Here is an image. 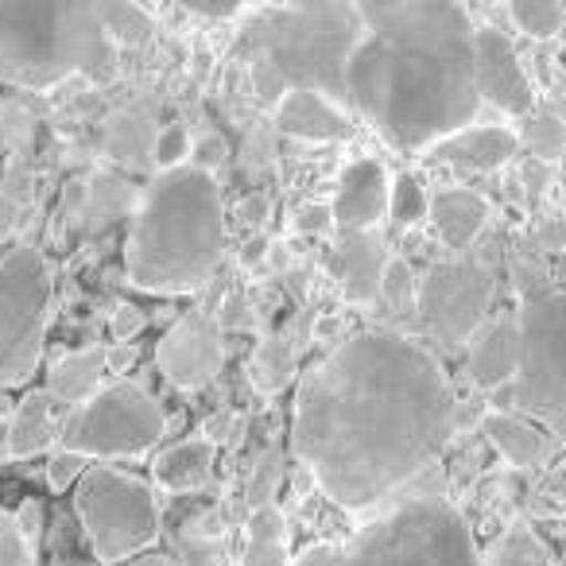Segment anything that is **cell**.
I'll use <instances>...</instances> for the list:
<instances>
[{"instance_id":"47","label":"cell","mask_w":566,"mask_h":566,"mask_svg":"<svg viewBox=\"0 0 566 566\" xmlns=\"http://www.w3.org/2000/svg\"><path fill=\"white\" fill-rule=\"evenodd\" d=\"M133 566H179L171 555H144V558H136Z\"/></svg>"},{"instance_id":"3","label":"cell","mask_w":566,"mask_h":566,"mask_svg":"<svg viewBox=\"0 0 566 566\" xmlns=\"http://www.w3.org/2000/svg\"><path fill=\"white\" fill-rule=\"evenodd\" d=\"M226 249V210L213 175L175 167L144 195L128 233V280L151 295L198 292Z\"/></svg>"},{"instance_id":"4","label":"cell","mask_w":566,"mask_h":566,"mask_svg":"<svg viewBox=\"0 0 566 566\" xmlns=\"http://www.w3.org/2000/svg\"><path fill=\"white\" fill-rule=\"evenodd\" d=\"M120 48L109 40L97 4L78 0H0V82L51 90L66 78L109 86Z\"/></svg>"},{"instance_id":"35","label":"cell","mask_w":566,"mask_h":566,"mask_svg":"<svg viewBox=\"0 0 566 566\" xmlns=\"http://www.w3.org/2000/svg\"><path fill=\"white\" fill-rule=\"evenodd\" d=\"M148 326V318H144V311L140 307H117L113 311V323H109V331H113V338H117V346H125V342H133L136 334Z\"/></svg>"},{"instance_id":"32","label":"cell","mask_w":566,"mask_h":566,"mask_svg":"<svg viewBox=\"0 0 566 566\" xmlns=\"http://www.w3.org/2000/svg\"><path fill=\"white\" fill-rule=\"evenodd\" d=\"M187 156H190V140H187V128L182 125H167L164 133L156 136V144H151V159H156L164 171L182 167V159Z\"/></svg>"},{"instance_id":"22","label":"cell","mask_w":566,"mask_h":566,"mask_svg":"<svg viewBox=\"0 0 566 566\" xmlns=\"http://www.w3.org/2000/svg\"><path fill=\"white\" fill-rule=\"evenodd\" d=\"M55 442V400L48 388H35L20 400L9 427V458H35Z\"/></svg>"},{"instance_id":"33","label":"cell","mask_w":566,"mask_h":566,"mask_svg":"<svg viewBox=\"0 0 566 566\" xmlns=\"http://www.w3.org/2000/svg\"><path fill=\"white\" fill-rule=\"evenodd\" d=\"M0 566H32V543L24 539L17 516L0 512Z\"/></svg>"},{"instance_id":"9","label":"cell","mask_w":566,"mask_h":566,"mask_svg":"<svg viewBox=\"0 0 566 566\" xmlns=\"http://www.w3.org/2000/svg\"><path fill=\"white\" fill-rule=\"evenodd\" d=\"M516 403L566 442V292H535L520 307Z\"/></svg>"},{"instance_id":"43","label":"cell","mask_w":566,"mask_h":566,"mask_svg":"<svg viewBox=\"0 0 566 566\" xmlns=\"http://www.w3.org/2000/svg\"><path fill=\"white\" fill-rule=\"evenodd\" d=\"M20 226V202L12 198H0V241H9Z\"/></svg>"},{"instance_id":"24","label":"cell","mask_w":566,"mask_h":566,"mask_svg":"<svg viewBox=\"0 0 566 566\" xmlns=\"http://www.w3.org/2000/svg\"><path fill=\"white\" fill-rule=\"evenodd\" d=\"M241 566H292V558H287V520L275 504L252 509L249 527H244Z\"/></svg>"},{"instance_id":"40","label":"cell","mask_w":566,"mask_h":566,"mask_svg":"<svg viewBox=\"0 0 566 566\" xmlns=\"http://www.w3.org/2000/svg\"><path fill=\"white\" fill-rule=\"evenodd\" d=\"M17 524H20V532H24V539L35 543V539H40V532H43V504L40 501H24V504H20V512H17Z\"/></svg>"},{"instance_id":"15","label":"cell","mask_w":566,"mask_h":566,"mask_svg":"<svg viewBox=\"0 0 566 566\" xmlns=\"http://www.w3.org/2000/svg\"><path fill=\"white\" fill-rule=\"evenodd\" d=\"M470 380L485 392L501 385H512L520 373V318L516 315H504L485 323L478 334H473V346H470Z\"/></svg>"},{"instance_id":"12","label":"cell","mask_w":566,"mask_h":566,"mask_svg":"<svg viewBox=\"0 0 566 566\" xmlns=\"http://www.w3.org/2000/svg\"><path fill=\"white\" fill-rule=\"evenodd\" d=\"M226 361V346H221V326L206 311H190L182 315L171 331L159 338L156 365L175 388L182 392H198L221 373Z\"/></svg>"},{"instance_id":"21","label":"cell","mask_w":566,"mask_h":566,"mask_svg":"<svg viewBox=\"0 0 566 566\" xmlns=\"http://www.w3.org/2000/svg\"><path fill=\"white\" fill-rule=\"evenodd\" d=\"M213 473V439H187L179 447L164 450L151 462V478L156 485L171 489V493H190L202 489Z\"/></svg>"},{"instance_id":"26","label":"cell","mask_w":566,"mask_h":566,"mask_svg":"<svg viewBox=\"0 0 566 566\" xmlns=\"http://www.w3.org/2000/svg\"><path fill=\"white\" fill-rule=\"evenodd\" d=\"M97 17L117 48H144L156 32V20L133 0H97Z\"/></svg>"},{"instance_id":"1","label":"cell","mask_w":566,"mask_h":566,"mask_svg":"<svg viewBox=\"0 0 566 566\" xmlns=\"http://www.w3.org/2000/svg\"><path fill=\"white\" fill-rule=\"evenodd\" d=\"M458 427L434 349L400 331H361L303 373L292 454L338 509L361 512L403 489Z\"/></svg>"},{"instance_id":"45","label":"cell","mask_w":566,"mask_h":566,"mask_svg":"<svg viewBox=\"0 0 566 566\" xmlns=\"http://www.w3.org/2000/svg\"><path fill=\"white\" fill-rule=\"evenodd\" d=\"M268 256V237H252V241L249 244H244V252H241V260H244V264H260V260H264Z\"/></svg>"},{"instance_id":"11","label":"cell","mask_w":566,"mask_h":566,"mask_svg":"<svg viewBox=\"0 0 566 566\" xmlns=\"http://www.w3.org/2000/svg\"><path fill=\"white\" fill-rule=\"evenodd\" d=\"M489 300H493V268L481 256H454L431 264L427 280H419L416 315L423 334L458 349L481 331Z\"/></svg>"},{"instance_id":"31","label":"cell","mask_w":566,"mask_h":566,"mask_svg":"<svg viewBox=\"0 0 566 566\" xmlns=\"http://www.w3.org/2000/svg\"><path fill=\"white\" fill-rule=\"evenodd\" d=\"M416 295H419V283L411 275V264L400 256H388L385 280H380V300L403 315V311H416Z\"/></svg>"},{"instance_id":"17","label":"cell","mask_w":566,"mask_h":566,"mask_svg":"<svg viewBox=\"0 0 566 566\" xmlns=\"http://www.w3.org/2000/svg\"><path fill=\"white\" fill-rule=\"evenodd\" d=\"M275 128L295 140H349L354 136V120L323 94L311 90H295L275 105Z\"/></svg>"},{"instance_id":"27","label":"cell","mask_w":566,"mask_h":566,"mask_svg":"<svg viewBox=\"0 0 566 566\" xmlns=\"http://www.w3.org/2000/svg\"><path fill=\"white\" fill-rule=\"evenodd\" d=\"M295 377V354L287 346V338L272 334V338L260 342L256 357H252V385L260 392H280L283 385H292Z\"/></svg>"},{"instance_id":"18","label":"cell","mask_w":566,"mask_h":566,"mask_svg":"<svg viewBox=\"0 0 566 566\" xmlns=\"http://www.w3.org/2000/svg\"><path fill=\"white\" fill-rule=\"evenodd\" d=\"M385 237L380 233H342L338 237V272H342V295L354 307H365L380 295L385 280Z\"/></svg>"},{"instance_id":"19","label":"cell","mask_w":566,"mask_h":566,"mask_svg":"<svg viewBox=\"0 0 566 566\" xmlns=\"http://www.w3.org/2000/svg\"><path fill=\"white\" fill-rule=\"evenodd\" d=\"M431 226L434 233L442 237V244L454 252H465L478 233L489 221V202L478 195V190H439L431 198Z\"/></svg>"},{"instance_id":"48","label":"cell","mask_w":566,"mask_h":566,"mask_svg":"<svg viewBox=\"0 0 566 566\" xmlns=\"http://www.w3.org/2000/svg\"><path fill=\"white\" fill-rule=\"evenodd\" d=\"M206 74H210V55H206V51H198V55H195V78L202 82Z\"/></svg>"},{"instance_id":"46","label":"cell","mask_w":566,"mask_h":566,"mask_svg":"<svg viewBox=\"0 0 566 566\" xmlns=\"http://www.w3.org/2000/svg\"><path fill=\"white\" fill-rule=\"evenodd\" d=\"M524 182H527V190H535V195L543 190V164L539 159H527L524 164Z\"/></svg>"},{"instance_id":"50","label":"cell","mask_w":566,"mask_h":566,"mask_svg":"<svg viewBox=\"0 0 566 566\" xmlns=\"http://www.w3.org/2000/svg\"><path fill=\"white\" fill-rule=\"evenodd\" d=\"M558 164H563V175H566V156H563V159H558Z\"/></svg>"},{"instance_id":"28","label":"cell","mask_w":566,"mask_h":566,"mask_svg":"<svg viewBox=\"0 0 566 566\" xmlns=\"http://www.w3.org/2000/svg\"><path fill=\"white\" fill-rule=\"evenodd\" d=\"M516 140L524 144L539 164H551V159L566 156V125L558 117H551V113H527Z\"/></svg>"},{"instance_id":"2","label":"cell","mask_w":566,"mask_h":566,"mask_svg":"<svg viewBox=\"0 0 566 566\" xmlns=\"http://www.w3.org/2000/svg\"><path fill=\"white\" fill-rule=\"evenodd\" d=\"M361 40L346 66L349 109L392 148L431 151L481 109L470 12L450 0L361 4Z\"/></svg>"},{"instance_id":"7","label":"cell","mask_w":566,"mask_h":566,"mask_svg":"<svg viewBox=\"0 0 566 566\" xmlns=\"http://www.w3.org/2000/svg\"><path fill=\"white\" fill-rule=\"evenodd\" d=\"M74 509L102 563H125L159 539L156 489L113 465H90L74 489Z\"/></svg>"},{"instance_id":"20","label":"cell","mask_w":566,"mask_h":566,"mask_svg":"<svg viewBox=\"0 0 566 566\" xmlns=\"http://www.w3.org/2000/svg\"><path fill=\"white\" fill-rule=\"evenodd\" d=\"M105 349L90 346V349H74V354L59 357L55 369H51L48 392L55 403H90L102 392V377H105Z\"/></svg>"},{"instance_id":"23","label":"cell","mask_w":566,"mask_h":566,"mask_svg":"<svg viewBox=\"0 0 566 566\" xmlns=\"http://www.w3.org/2000/svg\"><path fill=\"white\" fill-rule=\"evenodd\" d=\"M481 431H485V439L493 442L496 454H501L504 462L520 465V470L539 465L543 458H547V434H543L539 427L524 423V419L509 416V411H489Z\"/></svg>"},{"instance_id":"29","label":"cell","mask_w":566,"mask_h":566,"mask_svg":"<svg viewBox=\"0 0 566 566\" xmlns=\"http://www.w3.org/2000/svg\"><path fill=\"white\" fill-rule=\"evenodd\" d=\"M509 17L516 20L520 32H527L532 40H551L555 32H563L566 9L563 4H551V0H512Z\"/></svg>"},{"instance_id":"13","label":"cell","mask_w":566,"mask_h":566,"mask_svg":"<svg viewBox=\"0 0 566 566\" xmlns=\"http://www.w3.org/2000/svg\"><path fill=\"white\" fill-rule=\"evenodd\" d=\"M473 78H478L481 102L496 105L509 117L535 113L532 78H527L512 40L496 28H478V35H473Z\"/></svg>"},{"instance_id":"39","label":"cell","mask_w":566,"mask_h":566,"mask_svg":"<svg viewBox=\"0 0 566 566\" xmlns=\"http://www.w3.org/2000/svg\"><path fill=\"white\" fill-rule=\"evenodd\" d=\"M252 323L249 315V303H244V295H226V303H221V315H218V326L221 331H244V326Z\"/></svg>"},{"instance_id":"37","label":"cell","mask_w":566,"mask_h":566,"mask_svg":"<svg viewBox=\"0 0 566 566\" xmlns=\"http://www.w3.org/2000/svg\"><path fill=\"white\" fill-rule=\"evenodd\" d=\"M295 229H300V233H326V229H334V210L323 202L300 206V210H295Z\"/></svg>"},{"instance_id":"16","label":"cell","mask_w":566,"mask_h":566,"mask_svg":"<svg viewBox=\"0 0 566 566\" xmlns=\"http://www.w3.org/2000/svg\"><path fill=\"white\" fill-rule=\"evenodd\" d=\"M516 148H520V140L512 128L481 125V128H462V133L439 140L427 151V159L462 167V171H496V167H504L516 156Z\"/></svg>"},{"instance_id":"25","label":"cell","mask_w":566,"mask_h":566,"mask_svg":"<svg viewBox=\"0 0 566 566\" xmlns=\"http://www.w3.org/2000/svg\"><path fill=\"white\" fill-rule=\"evenodd\" d=\"M485 566H555L551 551L527 524H509L493 539L485 555Z\"/></svg>"},{"instance_id":"30","label":"cell","mask_w":566,"mask_h":566,"mask_svg":"<svg viewBox=\"0 0 566 566\" xmlns=\"http://www.w3.org/2000/svg\"><path fill=\"white\" fill-rule=\"evenodd\" d=\"M388 213H392V221L400 229L419 226V221L431 213V198H427L423 182H419L416 175H400V179L392 182V202H388Z\"/></svg>"},{"instance_id":"10","label":"cell","mask_w":566,"mask_h":566,"mask_svg":"<svg viewBox=\"0 0 566 566\" xmlns=\"http://www.w3.org/2000/svg\"><path fill=\"white\" fill-rule=\"evenodd\" d=\"M167 416L159 400L136 380H117L102 388L90 403H82L78 416L66 423V447L86 458H125L156 447L164 439Z\"/></svg>"},{"instance_id":"8","label":"cell","mask_w":566,"mask_h":566,"mask_svg":"<svg viewBox=\"0 0 566 566\" xmlns=\"http://www.w3.org/2000/svg\"><path fill=\"white\" fill-rule=\"evenodd\" d=\"M55 275L35 244L9 252L0 264V385H28L40 369Z\"/></svg>"},{"instance_id":"14","label":"cell","mask_w":566,"mask_h":566,"mask_svg":"<svg viewBox=\"0 0 566 566\" xmlns=\"http://www.w3.org/2000/svg\"><path fill=\"white\" fill-rule=\"evenodd\" d=\"M392 202V179L380 159H357L342 175V187L334 195V226L342 233H369Z\"/></svg>"},{"instance_id":"34","label":"cell","mask_w":566,"mask_h":566,"mask_svg":"<svg viewBox=\"0 0 566 566\" xmlns=\"http://www.w3.org/2000/svg\"><path fill=\"white\" fill-rule=\"evenodd\" d=\"M86 470H90V458L86 454L59 450V454L51 458V465H48V485L55 489V493H66V489L78 485V481L86 478Z\"/></svg>"},{"instance_id":"6","label":"cell","mask_w":566,"mask_h":566,"mask_svg":"<svg viewBox=\"0 0 566 566\" xmlns=\"http://www.w3.org/2000/svg\"><path fill=\"white\" fill-rule=\"evenodd\" d=\"M292 566H485L462 512L442 496L396 504L349 539L315 543Z\"/></svg>"},{"instance_id":"44","label":"cell","mask_w":566,"mask_h":566,"mask_svg":"<svg viewBox=\"0 0 566 566\" xmlns=\"http://www.w3.org/2000/svg\"><path fill=\"white\" fill-rule=\"evenodd\" d=\"M133 361H136V346H133V342H125V346H117L113 354H105V365H109L113 373H125Z\"/></svg>"},{"instance_id":"42","label":"cell","mask_w":566,"mask_h":566,"mask_svg":"<svg viewBox=\"0 0 566 566\" xmlns=\"http://www.w3.org/2000/svg\"><path fill=\"white\" fill-rule=\"evenodd\" d=\"M268 213H272V206H268V198H264V195L241 198V221H244V226L260 229V226L268 221Z\"/></svg>"},{"instance_id":"49","label":"cell","mask_w":566,"mask_h":566,"mask_svg":"<svg viewBox=\"0 0 566 566\" xmlns=\"http://www.w3.org/2000/svg\"><path fill=\"white\" fill-rule=\"evenodd\" d=\"M283 264H287V252L272 249V268H283Z\"/></svg>"},{"instance_id":"36","label":"cell","mask_w":566,"mask_h":566,"mask_svg":"<svg viewBox=\"0 0 566 566\" xmlns=\"http://www.w3.org/2000/svg\"><path fill=\"white\" fill-rule=\"evenodd\" d=\"M226 156H229V144L221 140V136L210 133V136H202V140L195 144V164H190V167H198V171L210 175L213 167L226 164Z\"/></svg>"},{"instance_id":"5","label":"cell","mask_w":566,"mask_h":566,"mask_svg":"<svg viewBox=\"0 0 566 566\" xmlns=\"http://www.w3.org/2000/svg\"><path fill=\"white\" fill-rule=\"evenodd\" d=\"M361 4H268L249 9L244 43L252 59H264L287 94L311 90L349 105L346 66L361 40Z\"/></svg>"},{"instance_id":"38","label":"cell","mask_w":566,"mask_h":566,"mask_svg":"<svg viewBox=\"0 0 566 566\" xmlns=\"http://www.w3.org/2000/svg\"><path fill=\"white\" fill-rule=\"evenodd\" d=\"M275 473H280V454H268L264 465H260V478L252 481L249 496L256 509H264V504H272V485H275Z\"/></svg>"},{"instance_id":"41","label":"cell","mask_w":566,"mask_h":566,"mask_svg":"<svg viewBox=\"0 0 566 566\" xmlns=\"http://www.w3.org/2000/svg\"><path fill=\"white\" fill-rule=\"evenodd\" d=\"M182 9L195 12V17H210V20H226V17H241V12H249V9H241V4H210V0H187Z\"/></svg>"}]
</instances>
